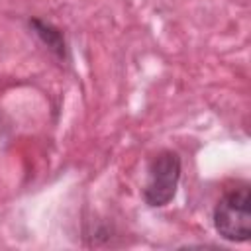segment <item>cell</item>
<instances>
[{"mask_svg":"<svg viewBox=\"0 0 251 251\" xmlns=\"http://www.w3.org/2000/svg\"><path fill=\"white\" fill-rule=\"evenodd\" d=\"M216 231L227 241H247L251 235L249 186L229 190L220 198L214 210Z\"/></svg>","mask_w":251,"mask_h":251,"instance_id":"1","label":"cell"},{"mask_svg":"<svg viewBox=\"0 0 251 251\" xmlns=\"http://www.w3.org/2000/svg\"><path fill=\"white\" fill-rule=\"evenodd\" d=\"M178 178H180L178 155L173 151L159 153L147 169V182L143 188V200L153 208L167 206L176 194Z\"/></svg>","mask_w":251,"mask_h":251,"instance_id":"2","label":"cell"}]
</instances>
